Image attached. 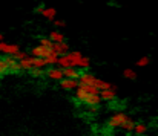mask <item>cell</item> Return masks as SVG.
Instances as JSON below:
<instances>
[{
    "instance_id": "obj_14",
    "label": "cell",
    "mask_w": 158,
    "mask_h": 136,
    "mask_svg": "<svg viewBox=\"0 0 158 136\" xmlns=\"http://www.w3.org/2000/svg\"><path fill=\"white\" fill-rule=\"evenodd\" d=\"M49 40H51L52 43H64V37H63V34L58 32V31H52V32L49 34Z\"/></svg>"
},
{
    "instance_id": "obj_6",
    "label": "cell",
    "mask_w": 158,
    "mask_h": 136,
    "mask_svg": "<svg viewBox=\"0 0 158 136\" xmlns=\"http://www.w3.org/2000/svg\"><path fill=\"white\" fill-rule=\"evenodd\" d=\"M68 58L71 61V66L75 69L77 66H80L81 60H83V54L80 50H74V52H68Z\"/></svg>"
},
{
    "instance_id": "obj_22",
    "label": "cell",
    "mask_w": 158,
    "mask_h": 136,
    "mask_svg": "<svg viewBox=\"0 0 158 136\" xmlns=\"http://www.w3.org/2000/svg\"><path fill=\"white\" fill-rule=\"evenodd\" d=\"M123 130H126V132H134V129H135V122H134V119L131 118L129 121H126L124 122V126L121 127Z\"/></svg>"
},
{
    "instance_id": "obj_19",
    "label": "cell",
    "mask_w": 158,
    "mask_h": 136,
    "mask_svg": "<svg viewBox=\"0 0 158 136\" xmlns=\"http://www.w3.org/2000/svg\"><path fill=\"white\" fill-rule=\"evenodd\" d=\"M45 66H48L45 58H34V69H45Z\"/></svg>"
},
{
    "instance_id": "obj_13",
    "label": "cell",
    "mask_w": 158,
    "mask_h": 136,
    "mask_svg": "<svg viewBox=\"0 0 158 136\" xmlns=\"http://www.w3.org/2000/svg\"><path fill=\"white\" fill-rule=\"evenodd\" d=\"M20 67H22V70H32L34 69V58L28 57L26 60L20 61Z\"/></svg>"
},
{
    "instance_id": "obj_2",
    "label": "cell",
    "mask_w": 158,
    "mask_h": 136,
    "mask_svg": "<svg viewBox=\"0 0 158 136\" xmlns=\"http://www.w3.org/2000/svg\"><path fill=\"white\" fill-rule=\"evenodd\" d=\"M129 119H131V116H129L127 113H124V112H117V113H114V115L109 118L107 126H109L110 129L123 127V126H124V122H126V121H129Z\"/></svg>"
},
{
    "instance_id": "obj_25",
    "label": "cell",
    "mask_w": 158,
    "mask_h": 136,
    "mask_svg": "<svg viewBox=\"0 0 158 136\" xmlns=\"http://www.w3.org/2000/svg\"><path fill=\"white\" fill-rule=\"evenodd\" d=\"M89 66H91V60L88 58V57H83V60H81V63H80V66L78 67H81V69H89Z\"/></svg>"
},
{
    "instance_id": "obj_9",
    "label": "cell",
    "mask_w": 158,
    "mask_h": 136,
    "mask_svg": "<svg viewBox=\"0 0 158 136\" xmlns=\"http://www.w3.org/2000/svg\"><path fill=\"white\" fill-rule=\"evenodd\" d=\"M100 98H102L103 101H115V98H117L115 86L110 87V89H107V90H102L100 92Z\"/></svg>"
},
{
    "instance_id": "obj_5",
    "label": "cell",
    "mask_w": 158,
    "mask_h": 136,
    "mask_svg": "<svg viewBox=\"0 0 158 136\" xmlns=\"http://www.w3.org/2000/svg\"><path fill=\"white\" fill-rule=\"evenodd\" d=\"M52 52V49H46V47H43V46H35L32 50H31V54H32V58H46L49 54Z\"/></svg>"
},
{
    "instance_id": "obj_17",
    "label": "cell",
    "mask_w": 158,
    "mask_h": 136,
    "mask_svg": "<svg viewBox=\"0 0 158 136\" xmlns=\"http://www.w3.org/2000/svg\"><path fill=\"white\" fill-rule=\"evenodd\" d=\"M42 14H43V17H45V18H48V20H55L57 11H55V8H45Z\"/></svg>"
},
{
    "instance_id": "obj_26",
    "label": "cell",
    "mask_w": 158,
    "mask_h": 136,
    "mask_svg": "<svg viewBox=\"0 0 158 136\" xmlns=\"http://www.w3.org/2000/svg\"><path fill=\"white\" fill-rule=\"evenodd\" d=\"M14 58H15L17 61H23V60H26V58H28V54L20 50V52H17V54L14 55Z\"/></svg>"
},
{
    "instance_id": "obj_18",
    "label": "cell",
    "mask_w": 158,
    "mask_h": 136,
    "mask_svg": "<svg viewBox=\"0 0 158 136\" xmlns=\"http://www.w3.org/2000/svg\"><path fill=\"white\" fill-rule=\"evenodd\" d=\"M45 60H46L48 66H52V64H57V63H58V55H57V54L52 50V52H51V54H49V55H48Z\"/></svg>"
},
{
    "instance_id": "obj_21",
    "label": "cell",
    "mask_w": 158,
    "mask_h": 136,
    "mask_svg": "<svg viewBox=\"0 0 158 136\" xmlns=\"http://www.w3.org/2000/svg\"><path fill=\"white\" fill-rule=\"evenodd\" d=\"M6 72H9V66H8V63H6L5 58H0V77L5 75Z\"/></svg>"
},
{
    "instance_id": "obj_15",
    "label": "cell",
    "mask_w": 158,
    "mask_h": 136,
    "mask_svg": "<svg viewBox=\"0 0 158 136\" xmlns=\"http://www.w3.org/2000/svg\"><path fill=\"white\" fill-rule=\"evenodd\" d=\"M146 132H148V126H146L144 122H137V124H135L134 133H135L137 136H143Z\"/></svg>"
},
{
    "instance_id": "obj_16",
    "label": "cell",
    "mask_w": 158,
    "mask_h": 136,
    "mask_svg": "<svg viewBox=\"0 0 158 136\" xmlns=\"http://www.w3.org/2000/svg\"><path fill=\"white\" fill-rule=\"evenodd\" d=\"M57 64L61 66V69H69V67H72V66H71V61H69V58H68V54L58 57V63H57Z\"/></svg>"
},
{
    "instance_id": "obj_4",
    "label": "cell",
    "mask_w": 158,
    "mask_h": 136,
    "mask_svg": "<svg viewBox=\"0 0 158 136\" xmlns=\"http://www.w3.org/2000/svg\"><path fill=\"white\" fill-rule=\"evenodd\" d=\"M95 80H97V77H95V75H92V74H88V72H83V74L80 75V80H78V83H80V86H89V87H94V84H95Z\"/></svg>"
},
{
    "instance_id": "obj_24",
    "label": "cell",
    "mask_w": 158,
    "mask_h": 136,
    "mask_svg": "<svg viewBox=\"0 0 158 136\" xmlns=\"http://www.w3.org/2000/svg\"><path fill=\"white\" fill-rule=\"evenodd\" d=\"M151 63V58L148 57V55H144V57H141L138 61H137V66H140V67H144V66H148Z\"/></svg>"
},
{
    "instance_id": "obj_10",
    "label": "cell",
    "mask_w": 158,
    "mask_h": 136,
    "mask_svg": "<svg viewBox=\"0 0 158 136\" xmlns=\"http://www.w3.org/2000/svg\"><path fill=\"white\" fill-rule=\"evenodd\" d=\"M63 75H64V78H68V80H80V72L77 70V69H74V67H69V69H63Z\"/></svg>"
},
{
    "instance_id": "obj_23",
    "label": "cell",
    "mask_w": 158,
    "mask_h": 136,
    "mask_svg": "<svg viewBox=\"0 0 158 136\" xmlns=\"http://www.w3.org/2000/svg\"><path fill=\"white\" fill-rule=\"evenodd\" d=\"M39 43H40V46H43V47H46V49H52V46H54V43L49 40V37H48V38H40Z\"/></svg>"
},
{
    "instance_id": "obj_27",
    "label": "cell",
    "mask_w": 158,
    "mask_h": 136,
    "mask_svg": "<svg viewBox=\"0 0 158 136\" xmlns=\"http://www.w3.org/2000/svg\"><path fill=\"white\" fill-rule=\"evenodd\" d=\"M31 74H32L34 77H45V75H46V72H45L43 69H32Z\"/></svg>"
},
{
    "instance_id": "obj_3",
    "label": "cell",
    "mask_w": 158,
    "mask_h": 136,
    "mask_svg": "<svg viewBox=\"0 0 158 136\" xmlns=\"http://www.w3.org/2000/svg\"><path fill=\"white\" fill-rule=\"evenodd\" d=\"M46 77L52 81H63L64 75H63V69L61 67H51L46 70Z\"/></svg>"
},
{
    "instance_id": "obj_7",
    "label": "cell",
    "mask_w": 158,
    "mask_h": 136,
    "mask_svg": "<svg viewBox=\"0 0 158 136\" xmlns=\"http://www.w3.org/2000/svg\"><path fill=\"white\" fill-rule=\"evenodd\" d=\"M60 87L63 90H77L80 87V83L77 80H68V78H64L63 81H60Z\"/></svg>"
},
{
    "instance_id": "obj_30",
    "label": "cell",
    "mask_w": 158,
    "mask_h": 136,
    "mask_svg": "<svg viewBox=\"0 0 158 136\" xmlns=\"http://www.w3.org/2000/svg\"><path fill=\"white\" fill-rule=\"evenodd\" d=\"M3 42V34H0V43Z\"/></svg>"
},
{
    "instance_id": "obj_28",
    "label": "cell",
    "mask_w": 158,
    "mask_h": 136,
    "mask_svg": "<svg viewBox=\"0 0 158 136\" xmlns=\"http://www.w3.org/2000/svg\"><path fill=\"white\" fill-rule=\"evenodd\" d=\"M88 112L89 113H98L100 112V106H91V107H88Z\"/></svg>"
},
{
    "instance_id": "obj_29",
    "label": "cell",
    "mask_w": 158,
    "mask_h": 136,
    "mask_svg": "<svg viewBox=\"0 0 158 136\" xmlns=\"http://www.w3.org/2000/svg\"><path fill=\"white\" fill-rule=\"evenodd\" d=\"M54 25H55V26H58V28H63V26H64V22H63V20H57V18H55V20H54Z\"/></svg>"
},
{
    "instance_id": "obj_20",
    "label": "cell",
    "mask_w": 158,
    "mask_h": 136,
    "mask_svg": "<svg viewBox=\"0 0 158 136\" xmlns=\"http://www.w3.org/2000/svg\"><path fill=\"white\" fill-rule=\"evenodd\" d=\"M123 77L127 78V80H135L137 78V72L134 69H124L123 70Z\"/></svg>"
},
{
    "instance_id": "obj_1",
    "label": "cell",
    "mask_w": 158,
    "mask_h": 136,
    "mask_svg": "<svg viewBox=\"0 0 158 136\" xmlns=\"http://www.w3.org/2000/svg\"><path fill=\"white\" fill-rule=\"evenodd\" d=\"M74 99L86 104L88 107H91V106H100V102H102L100 90H97L95 87H89V86H80L75 90Z\"/></svg>"
},
{
    "instance_id": "obj_12",
    "label": "cell",
    "mask_w": 158,
    "mask_h": 136,
    "mask_svg": "<svg viewBox=\"0 0 158 136\" xmlns=\"http://www.w3.org/2000/svg\"><path fill=\"white\" fill-rule=\"evenodd\" d=\"M94 87L97 89V90H107V89H110V87H114L110 83H107L105 80H102V78H97L95 80V84H94Z\"/></svg>"
},
{
    "instance_id": "obj_8",
    "label": "cell",
    "mask_w": 158,
    "mask_h": 136,
    "mask_svg": "<svg viewBox=\"0 0 158 136\" xmlns=\"http://www.w3.org/2000/svg\"><path fill=\"white\" fill-rule=\"evenodd\" d=\"M5 60H6V63H8V66H9V72H12V74H19V72L22 70V67H20V61H17L14 57H6Z\"/></svg>"
},
{
    "instance_id": "obj_11",
    "label": "cell",
    "mask_w": 158,
    "mask_h": 136,
    "mask_svg": "<svg viewBox=\"0 0 158 136\" xmlns=\"http://www.w3.org/2000/svg\"><path fill=\"white\" fill-rule=\"evenodd\" d=\"M52 50L58 55V57H61V55H66V54H68L69 46H68V43H54Z\"/></svg>"
}]
</instances>
